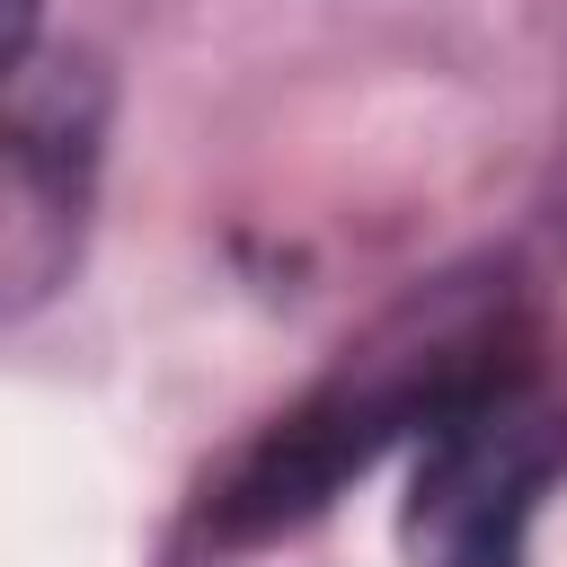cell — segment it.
<instances>
[{
    "instance_id": "1",
    "label": "cell",
    "mask_w": 567,
    "mask_h": 567,
    "mask_svg": "<svg viewBox=\"0 0 567 567\" xmlns=\"http://www.w3.org/2000/svg\"><path fill=\"white\" fill-rule=\"evenodd\" d=\"M496 363H505V354H496L487 301L452 292V301L416 310L408 328H390L381 346H363L301 416H284V425L266 434V452H257V461L239 470V487L221 496V523H230V532H275V523L328 505V487H337L346 470H363L399 425L425 434V416H434L452 390H470L478 372H496Z\"/></svg>"
},
{
    "instance_id": "2",
    "label": "cell",
    "mask_w": 567,
    "mask_h": 567,
    "mask_svg": "<svg viewBox=\"0 0 567 567\" xmlns=\"http://www.w3.org/2000/svg\"><path fill=\"white\" fill-rule=\"evenodd\" d=\"M558 470H567V399L523 363L478 372L416 434V478L399 505L408 567H523L532 514Z\"/></svg>"
},
{
    "instance_id": "3",
    "label": "cell",
    "mask_w": 567,
    "mask_h": 567,
    "mask_svg": "<svg viewBox=\"0 0 567 567\" xmlns=\"http://www.w3.org/2000/svg\"><path fill=\"white\" fill-rule=\"evenodd\" d=\"M97 115H106V89L89 62H62V71H44L35 53L9 62V310H35L53 275L80 257Z\"/></svg>"
}]
</instances>
